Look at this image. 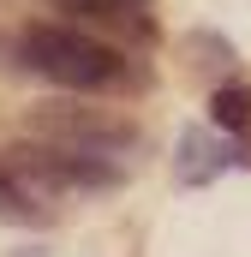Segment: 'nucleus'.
<instances>
[{
    "label": "nucleus",
    "mask_w": 251,
    "mask_h": 257,
    "mask_svg": "<svg viewBox=\"0 0 251 257\" xmlns=\"http://www.w3.org/2000/svg\"><path fill=\"white\" fill-rule=\"evenodd\" d=\"M30 138H48V144H66V150H96V156H120L126 150H144V132L132 126L126 114H108V108H78V102H48L30 114Z\"/></svg>",
    "instance_id": "obj_2"
},
{
    "label": "nucleus",
    "mask_w": 251,
    "mask_h": 257,
    "mask_svg": "<svg viewBox=\"0 0 251 257\" xmlns=\"http://www.w3.org/2000/svg\"><path fill=\"white\" fill-rule=\"evenodd\" d=\"M18 54L24 72L72 90V96H102V90H138L150 84V72L138 60H126L120 42L96 36V30H78V24H24L18 30Z\"/></svg>",
    "instance_id": "obj_1"
},
{
    "label": "nucleus",
    "mask_w": 251,
    "mask_h": 257,
    "mask_svg": "<svg viewBox=\"0 0 251 257\" xmlns=\"http://www.w3.org/2000/svg\"><path fill=\"white\" fill-rule=\"evenodd\" d=\"M114 6H150V0H114Z\"/></svg>",
    "instance_id": "obj_7"
},
{
    "label": "nucleus",
    "mask_w": 251,
    "mask_h": 257,
    "mask_svg": "<svg viewBox=\"0 0 251 257\" xmlns=\"http://www.w3.org/2000/svg\"><path fill=\"white\" fill-rule=\"evenodd\" d=\"M227 168H239V162H233V138L221 126H186L180 132V144H174V180L180 186H215Z\"/></svg>",
    "instance_id": "obj_3"
},
{
    "label": "nucleus",
    "mask_w": 251,
    "mask_h": 257,
    "mask_svg": "<svg viewBox=\"0 0 251 257\" xmlns=\"http://www.w3.org/2000/svg\"><path fill=\"white\" fill-rule=\"evenodd\" d=\"M209 126H221L227 138H251V84L245 78L209 84Z\"/></svg>",
    "instance_id": "obj_5"
},
{
    "label": "nucleus",
    "mask_w": 251,
    "mask_h": 257,
    "mask_svg": "<svg viewBox=\"0 0 251 257\" xmlns=\"http://www.w3.org/2000/svg\"><path fill=\"white\" fill-rule=\"evenodd\" d=\"M48 192L42 186H30L18 168H12V156H0V221L6 227H48Z\"/></svg>",
    "instance_id": "obj_4"
},
{
    "label": "nucleus",
    "mask_w": 251,
    "mask_h": 257,
    "mask_svg": "<svg viewBox=\"0 0 251 257\" xmlns=\"http://www.w3.org/2000/svg\"><path fill=\"white\" fill-rule=\"evenodd\" d=\"M186 54L197 72H209L215 84L221 78H239V48L221 36V30H186Z\"/></svg>",
    "instance_id": "obj_6"
}]
</instances>
